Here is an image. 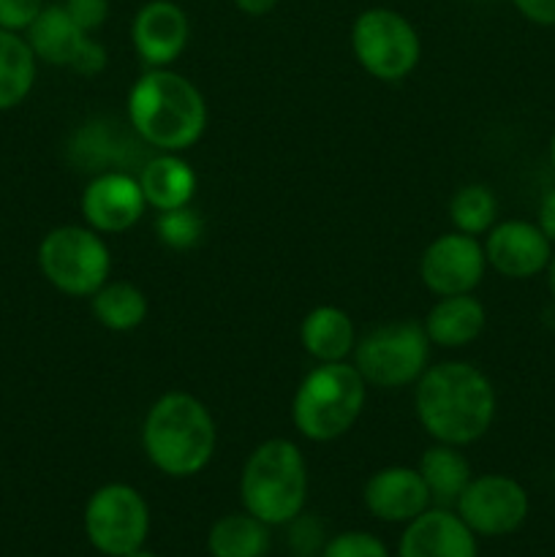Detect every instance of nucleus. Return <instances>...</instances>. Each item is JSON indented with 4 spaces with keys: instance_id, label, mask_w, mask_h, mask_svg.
Wrapping results in <instances>:
<instances>
[{
    "instance_id": "23",
    "label": "nucleus",
    "mask_w": 555,
    "mask_h": 557,
    "mask_svg": "<svg viewBox=\"0 0 555 557\" xmlns=\"http://www.w3.org/2000/svg\"><path fill=\"white\" fill-rule=\"evenodd\" d=\"M212 557H264L270 553V525L248 511L226 515L207 533Z\"/></svg>"
},
{
    "instance_id": "16",
    "label": "nucleus",
    "mask_w": 555,
    "mask_h": 557,
    "mask_svg": "<svg viewBox=\"0 0 555 557\" xmlns=\"http://www.w3.org/2000/svg\"><path fill=\"white\" fill-rule=\"evenodd\" d=\"M365 506L381 522H411L430 509V493L422 473L408 466L375 471L365 484Z\"/></svg>"
},
{
    "instance_id": "24",
    "label": "nucleus",
    "mask_w": 555,
    "mask_h": 557,
    "mask_svg": "<svg viewBox=\"0 0 555 557\" xmlns=\"http://www.w3.org/2000/svg\"><path fill=\"white\" fill-rule=\"evenodd\" d=\"M36 54L25 36L0 30V112L20 107L36 85Z\"/></svg>"
},
{
    "instance_id": "38",
    "label": "nucleus",
    "mask_w": 555,
    "mask_h": 557,
    "mask_svg": "<svg viewBox=\"0 0 555 557\" xmlns=\"http://www.w3.org/2000/svg\"><path fill=\"white\" fill-rule=\"evenodd\" d=\"M553 479H555V473H553Z\"/></svg>"
},
{
    "instance_id": "6",
    "label": "nucleus",
    "mask_w": 555,
    "mask_h": 557,
    "mask_svg": "<svg viewBox=\"0 0 555 557\" xmlns=\"http://www.w3.org/2000/svg\"><path fill=\"white\" fill-rule=\"evenodd\" d=\"M430 337L419 321H390L370 330L354 346V368L368 384L403 389L428 370Z\"/></svg>"
},
{
    "instance_id": "30",
    "label": "nucleus",
    "mask_w": 555,
    "mask_h": 557,
    "mask_svg": "<svg viewBox=\"0 0 555 557\" xmlns=\"http://www.w3.org/2000/svg\"><path fill=\"white\" fill-rule=\"evenodd\" d=\"M44 5V0H0V30L25 33Z\"/></svg>"
},
{
    "instance_id": "25",
    "label": "nucleus",
    "mask_w": 555,
    "mask_h": 557,
    "mask_svg": "<svg viewBox=\"0 0 555 557\" xmlns=\"http://www.w3.org/2000/svg\"><path fill=\"white\" fill-rule=\"evenodd\" d=\"M90 299L96 321L112 332L136 330L145 324L147 310H150L145 292L128 281H107Z\"/></svg>"
},
{
    "instance_id": "10",
    "label": "nucleus",
    "mask_w": 555,
    "mask_h": 557,
    "mask_svg": "<svg viewBox=\"0 0 555 557\" xmlns=\"http://www.w3.org/2000/svg\"><path fill=\"white\" fill-rule=\"evenodd\" d=\"M455 509L477 536L495 539L509 536L517 528H522L531 500L517 479L504 476V473H484L468 482Z\"/></svg>"
},
{
    "instance_id": "21",
    "label": "nucleus",
    "mask_w": 555,
    "mask_h": 557,
    "mask_svg": "<svg viewBox=\"0 0 555 557\" xmlns=\"http://www.w3.org/2000/svg\"><path fill=\"white\" fill-rule=\"evenodd\" d=\"M299 343L316 362H346L357 346L354 321L335 305L313 308L299 324Z\"/></svg>"
},
{
    "instance_id": "19",
    "label": "nucleus",
    "mask_w": 555,
    "mask_h": 557,
    "mask_svg": "<svg viewBox=\"0 0 555 557\" xmlns=\"http://www.w3.org/2000/svg\"><path fill=\"white\" fill-rule=\"evenodd\" d=\"M488 324L484 305L473 294L441 297L424 315V332L430 343L441 348H462L477 341Z\"/></svg>"
},
{
    "instance_id": "11",
    "label": "nucleus",
    "mask_w": 555,
    "mask_h": 557,
    "mask_svg": "<svg viewBox=\"0 0 555 557\" xmlns=\"http://www.w3.org/2000/svg\"><path fill=\"white\" fill-rule=\"evenodd\" d=\"M484 270H488V259H484L482 243L462 232L435 237L419 261V277L439 297L471 294L482 283Z\"/></svg>"
},
{
    "instance_id": "3",
    "label": "nucleus",
    "mask_w": 555,
    "mask_h": 557,
    "mask_svg": "<svg viewBox=\"0 0 555 557\" xmlns=\"http://www.w3.org/2000/svg\"><path fill=\"white\" fill-rule=\"evenodd\" d=\"M218 433L210 408L188 392L158 397L141 424V446L152 466L172 479L205 471L215 455Z\"/></svg>"
},
{
    "instance_id": "12",
    "label": "nucleus",
    "mask_w": 555,
    "mask_h": 557,
    "mask_svg": "<svg viewBox=\"0 0 555 557\" xmlns=\"http://www.w3.org/2000/svg\"><path fill=\"white\" fill-rule=\"evenodd\" d=\"M145 194L134 174L101 172L82 190V215L98 234H123L141 221Z\"/></svg>"
},
{
    "instance_id": "31",
    "label": "nucleus",
    "mask_w": 555,
    "mask_h": 557,
    "mask_svg": "<svg viewBox=\"0 0 555 557\" xmlns=\"http://www.w3.org/2000/svg\"><path fill=\"white\" fill-rule=\"evenodd\" d=\"M63 9L85 33H96L109 16V0H63Z\"/></svg>"
},
{
    "instance_id": "32",
    "label": "nucleus",
    "mask_w": 555,
    "mask_h": 557,
    "mask_svg": "<svg viewBox=\"0 0 555 557\" xmlns=\"http://www.w3.org/2000/svg\"><path fill=\"white\" fill-rule=\"evenodd\" d=\"M511 3L533 25L555 27V0H511Z\"/></svg>"
},
{
    "instance_id": "2",
    "label": "nucleus",
    "mask_w": 555,
    "mask_h": 557,
    "mask_svg": "<svg viewBox=\"0 0 555 557\" xmlns=\"http://www.w3.org/2000/svg\"><path fill=\"white\" fill-rule=\"evenodd\" d=\"M128 125L158 152H183L207 128L199 87L172 69H147L128 92Z\"/></svg>"
},
{
    "instance_id": "14",
    "label": "nucleus",
    "mask_w": 555,
    "mask_h": 557,
    "mask_svg": "<svg viewBox=\"0 0 555 557\" xmlns=\"http://www.w3.org/2000/svg\"><path fill=\"white\" fill-rule=\"evenodd\" d=\"M131 38L147 69H169L190 41L188 14L172 0H150L136 11Z\"/></svg>"
},
{
    "instance_id": "36",
    "label": "nucleus",
    "mask_w": 555,
    "mask_h": 557,
    "mask_svg": "<svg viewBox=\"0 0 555 557\" xmlns=\"http://www.w3.org/2000/svg\"><path fill=\"white\" fill-rule=\"evenodd\" d=\"M125 557H158V555L150 553V549L141 547V549H136V553H131V555H125Z\"/></svg>"
},
{
    "instance_id": "18",
    "label": "nucleus",
    "mask_w": 555,
    "mask_h": 557,
    "mask_svg": "<svg viewBox=\"0 0 555 557\" xmlns=\"http://www.w3.org/2000/svg\"><path fill=\"white\" fill-rule=\"evenodd\" d=\"M139 185L147 207L158 212L188 207L196 194V172L177 152H158L139 169Z\"/></svg>"
},
{
    "instance_id": "8",
    "label": "nucleus",
    "mask_w": 555,
    "mask_h": 557,
    "mask_svg": "<svg viewBox=\"0 0 555 557\" xmlns=\"http://www.w3.org/2000/svg\"><path fill=\"white\" fill-rule=\"evenodd\" d=\"M351 49L357 63L381 82H400L417 69L422 41L417 27L395 9H368L354 20Z\"/></svg>"
},
{
    "instance_id": "20",
    "label": "nucleus",
    "mask_w": 555,
    "mask_h": 557,
    "mask_svg": "<svg viewBox=\"0 0 555 557\" xmlns=\"http://www.w3.org/2000/svg\"><path fill=\"white\" fill-rule=\"evenodd\" d=\"M136 141L114 131L109 120H92L85 128L76 131L69 152L71 161L76 166H85L87 172H125V163H131V158L136 156Z\"/></svg>"
},
{
    "instance_id": "4",
    "label": "nucleus",
    "mask_w": 555,
    "mask_h": 557,
    "mask_svg": "<svg viewBox=\"0 0 555 557\" xmlns=\"http://www.w3.org/2000/svg\"><path fill=\"white\" fill-rule=\"evenodd\" d=\"M239 498L248 515L270 528L288 525L303 515L308 500V466L299 446L288 438H270L256 446L243 466Z\"/></svg>"
},
{
    "instance_id": "34",
    "label": "nucleus",
    "mask_w": 555,
    "mask_h": 557,
    "mask_svg": "<svg viewBox=\"0 0 555 557\" xmlns=\"http://www.w3.org/2000/svg\"><path fill=\"white\" fill-rule=\"evenodd\" d=\"M234 5L248 16H264L275 9L278 0H234Z\"/></svg>"
},
{
    "instance_id": "17",
    "label": "nucleus",
    "mask_w": 555,
    "mask_h": 557,
    "mask_svg": "<svg viewBox=\"0 0 555 557\" xmlns=\"http://www.w3.org/2000/svg\"><path fill=\"white\" fill-rule=\"evenodd\" d=\"M25 33L36 60H44L49 65H63V69L71 71L79 63L87 41L92 38V33H85L71 20L63 3L44 5L41 14L36 16V22Z\"/></svg>"
},
{
    "instance_id": "1",
    "label": "nucleus",
    "mask_w": 555,
    "mask_h": 557,
    "mask_svg": "<svg viewBox=\"0 0 555 557\" xmlns=\"http://www.w3.org/2000/svg\"><path fill=\"white\" fill-rule=\"evenodd\" d=\"M414 408L430 438L468 446L493 428L498 397L479 368L468 362H441L419 375Z\"/></svg>"
},
{
    "instance_id": "9",
    "label": "nucleus",
    "mask_w": 555,
    "mask_h": 557,
    "mask_svg": "<svg viewBox=\"0 0 555 557\" xmlns=\"http://www.w3.org/2000/svg\"><path fill=\"white\" fill-rule=\"evenodd\" d=\"M87 542L107 557H125L145 547L150 536V506L131 484H103L85 506Z\"/></svg>"
},
{
    "instance_id": "33",
    "label": "nucleus",
    "mask_w": 555,
    "mask_h": 557,
    "mask_svg": "<svg viewBox=\"0 0 555 557\" xmlns=\"http://www.w3.org/2000/svg\"><path fill=\"white\" fill-rule=\"evenodd\" d=\"M536 226L542 228L544 237L555 245V188H550L547 194L542 196V201H539Z\"/></svg>"
},
{
    "instance_id": "37",
    "label": "nucleus",
    "mask_w": 555,
    "mask_h": 557,
    "mask_svg": "<svg viewBox=\"0 0 555 557\" xmlns=\"http://www.w3.org/2000/svg\"><path fill=\"white\" fill-rule=\"evenodd\" d=\"M550 163H553V169H555V131H553V136H550Z\"/></svg>"
},
{
    "instance_id": "22",
    "label": "nucleus",
    "mask_w": 555,
    "mask_h": 557,
    "mask_svg": "<svg viewBox=\"0 0 555 557\" xmlns=\"http://www.w3.org/2000/svg\"><path fill=\"white\" fill-rule=\"evenodd\" d=\"M419 473H422L424 484H428L430 500L441 509H449L457 504V498L462 495V490L468 487V482L473 479L471 466H468L466 455L460 451V446L449 444H435L419 460Z\"/></svg>"
},
{
    "instance_id": "35",
    "label": "nucleus",
    "mask_w": 555,
    "mask_h": 557,
    "mask_svg": "<svg viewBox=\"0 0 555 557\" xmlns=\"http://www.w3.org/2000/svg\"><path fill=\"white\" fill-rule=\"evenodd\" d=\"M547 288H550V294H553V299H555V253L550 256V261H547Z\"/></svg>"
},
{
    "instance_id": "5",
    "label": "nucleus",
    "mask_w": 555,
    "mask_h": 557,
    "mask_svg": "<svg viewBox=\"0 0 555 557\" xmlns=\"http://www.w3.org/2000/svg\"><path fill=\"white\" fill-rule=\"evenodd\" d=\"M368 400V381L354 364L321 362L297 386L292 400V422L299 435L326 444L357 424Z\"/></svg>"
},
{
    "instance_id": "7",
    "label": "nucleus",
    "mask_w": 555,
    "mask_h": 557,
    "mask_svg": "<svg viewBox=\"0 0 555 557\" xmlns=\"http://www.w3.org/2000/svg\"><path fill=\"white\" fill-rule=\"evenodd\" d=\"M38 267L58 292L92 297L109 281L112 256L90 226H58L38 245Z\"/></svg>"
},
{
    "instance_id": "26",
    "label": "nucleus",
    "mask_w": 555,
    "mask_h": 557,
    "mask_svg": "<svg viewBox=\"0 0 555 557\" xmlns=\"http://www.w3.org/2000/svg\"><path fill=\"white\" fill-rule=\"evenodd\" d=\"M449 218L455 223V232L471 234V237L488 234L498 218V199L488 185H462L449 201Z\"/></svg>"
},
{
    "instance_id": "15",
    "label": "nucleus",
    "mask_w": 555,
    "mask_h": 557,
    "mask_svg": "<svg viewBox=\"0 0 555 557\" xmlns=\"http://www.w3.org/2000/svg\"><path fill=\"white\" fill-rule=\"evenodd\" d=\"M397 557H479L477 533L457 511L435 506L406 522Z\"/></svg>"
},
{
    "instance_id": "28",
    "label": "nucleus",
    "mask_w": 555,
    "mask_h": 557,
    "mask_svg": "<svg viewBox=\"0 0 555 557\" xmlns=\"http://www.w3.org/2000/svg\"><path fill=\"white\" fill-rule=\"evenodd\" d=\"M321 557H390V549L373 533L346 531L324 544Z\"/></svg>"
},
{
    "instance_id": "27",
    "label": "nucleus",
    "mask_w": 555,
    "mask_h": 557,
    "mask_svg": "<svg viewBox=\"0 0 555 557\" xmlns=\"http://www.w3.org/2000/svg\"><path fill=\"white\" fill-rule=\"evenodd\" d=\"M156 234L161 245L172 250H190L199 245L201 234H205V221L196 210L188 207H177V210L158 212Z\"/></svg>"
},
{
    "instance_id": "13",
    "label": "nucleus",
    "mask_w": 555,
    "mask_h": 557,
    "mask_svg": "<svg viewBox=\"0 0 555 557\" xmlns=\"http://www.w3.org/2000/svg\"><path fill=\"white\" fill-rule=\"evenodd\" d=\"M488 267L511 281H526L547 270L553 243L531 221L495 223L482 243Z\"/></svg>"
},
{
    "instance_id": "29",
    "label": "nucleus",
    "mask_w": 555,
    "mask_h": 557,
    "mask_svg": "<svg viewBox=\"0 0 555 557\" xmlns=\"http://www.w3.org/2000/svg\"><path fill=\"white\" fill-rule=\"evenodd\" d=\"M292 531H288V547H292L294 557H321V549H324V528L313 520V517H294Z\"/></svg>"
}]
</instances>
